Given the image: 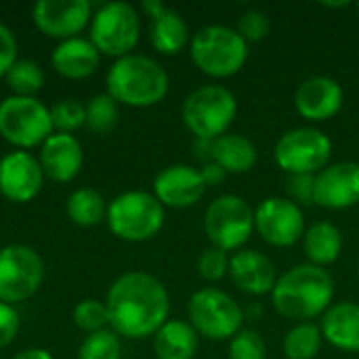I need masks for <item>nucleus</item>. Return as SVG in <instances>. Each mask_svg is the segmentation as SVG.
<instances>
[{
  "mask_svg": "<svg viewBox=\"0 0 359 359\" xmlns=\"http://www.w3.org/2000/svg\"><path fill=\"white\" fill-rule=\"evenodd\" d=\"M322 345H324V337L320 324L301 322L286 332L282 349L286 359H316L322 351Z\"/></svg>",
  "mask_w": 359,
  "mask_h": 359,
  "instance_id": "nucleus-28",
  "label": "nucleus"
},
{
  "mask_svg": "<svg viewBox=\"0 0 359 359\" xmlns=\"http://www.w3.org/2000/svg\"><path fill=\"white\" fill-rule=\"evenodd\" d=\"M38 162L48 181L65 185L82 172L84 147L76 135L53 133L38 147Z\"/></svg>",
  "mask_w": 359,
  "mask_h": 359,
  "instance_id": "nucleus-19",
  "label": "nucleus"
},
{
  "mask_svg": "<svg viewBox=\"0 0 359 359\" xmlns=\"http://www.w3.org/2000/svg\"><path fill=\"white\" fill-rule=\"evenodd\" d=\"M229 359H265L267 358V345L261 332L252 328H242L227 347Z\"/></svg>",
  "mask_w": 359,
  "mask_h": 359,
  "instance_id": "nucleus-34",
  "label": "nucleus"
},
{
  "mask_svg": "<svg viewBox=\"0 0 359 359\" xmlns=\"http://www.w3.org/2000/svg\"><path fill=\"white\" fill-rule=\"evenodd\" d=\"M65 215L76 227H97L105 221L107 202L93 187H78L65 200Z\"/></svg>",
  "mask_w": 359,
  "mask_h": 359,
  "instance_id": "nucleus-27",
  "label": "nucleus"
},
{
  "mask_svg": "<svg viewBox=\"0 0 359 359\" xmlns=\"http://www.w3.org/2000/svg\"><path fill=\"white\" fill-rule=\"evenodd\" d=\"M238 34L250 44V42H261L267 38V34L271 32V19L259 11V8H250L246 13L240 15L238 23H236Z\"/></svg>",
  "mask_w": 359,
  "mask_h": 359,
  "instance_id": "nucleus-36",
  "label": "nucleus"
},
{
  "mask_svg": "<svg viewBox=\"0 0 359 359\" xmlns=\"http://www.w3.org/2000/svg\"><path fill=\"white\" fill-rule=\"evenodd\" d=\"M151 341L158 359H194L200 345V337L187 320H168Z\"/></svg>",
  "mask_w": 359,
  "mask_h": 359,
  "instance_id": "nucleus-24",
  "label": "nucleus"
},
{
  "mask_svg": "<svg viewBox=\"0 0 359 359\" xmlns=\"http://www.w3.org/2000/svg\"><path fill=\"white\" fill-rule=\"evenodd\" d=\"M170 78L160 61L147 55L130 53L114 59L105 74V93L118 105L145 109L154 107L168 95Z\"/></svg>",
  "mask_w": 359,
  "mask_h": 359,
  "instance_id": "nucleus-3",
  "label": "nucleus"
},
{
  "mask_svg": "<svg viewBox=\"0 0 359 359\" xmlns=\"http://www.w3.org/2000/svg\"><path fill=\"white\" fill-rule=\"evenodd\" d=\"M316 194V175H288L286 181V198L294 204H313Z\"/></svg>",
  "mask_w": 359,
  "mask_h": 359,
  "instance_id": "nucleus-37",
  "label": "nucleus"
},
{
  "mask_svg": "<svg viewBox=\"0 0 359 359\" xmlns=\"http://www.w3.org/2000/svg\"><path fill=\"white\" fill-rule=\"evenodd\" d=\"M330 158L332 141L316 126L286 130L273 149V160L286 175H318L330 164Z\"/></svg>",
  "mask_w": 359,
  "mask_h": 359,
  "instance_id": "nucleus-11",
  "label": "nucleus"
},
{
  "mask_svg": "<svg viewBox=\"0 0 359 359\" xmlns=\"http://www.w3.org/2000/svg\"><path fill=\"white\" fill-rule=\"evenodd\" d=\"M141 38L139 11L128 2H103L95 6L88 23V40L101 57L120 59L135 50Z\"/></svg>",
  "mask_w": 359,
  "mask_h": 359,
  "instance_id": "nucleus-7",
  "label": "nucleus"
},
{
  "mask_svg": "<svg viewBox=\"0 0 359 359\" xmlns=\"http://www.w3.org/2000/svg\"><path fill=\"white\" fill-rule=\"evenodd\" d=\"M200 175H202V179H204V183H206V187H217L219 183H223L225 181V177H227V172L219 166V164H215V162H206V164H202L200 166Z\"/></svg>",
  "mask_w": 359,
  "mask_h": 359,
  "instance_id": "nucleus-40",
  "label": "nucleus"
},
{
  "mask_svg": "<svg viewBox=\"0 0 359 359\" xmlns=\"http://www.w3.org/2000/svg\"><path fill=\"white\" fill-rule=\"evenodd\" d=\"M0 359H2V358H0Z\"/></svg>",
  "mask_w": 359,
  "mask_h": 359,
  "instance_id": "nucleus-47",
  "label": "nucleus"
},
{
  "mask_svg": "<svg viewBox=\"0 0 359 359\" xmlns=\"http://www.w3.org/2000/svg\"><path fill=\"white\" fill-rule=\"evenodd\" d=\"M13 359H55L50 351L42 349V347H27V349H21L19 353H15Z\"/></svg>",
  "mask_w": 359,
  "mask_h": 359,
  "instance_id": "nucleus-42",
  "label": "nucleus"
},
{
  "mask_svg": "<svg viewBox=\"0 0 359 359\" xmlns=\"http://www.w3.org/2000/svg\"><path fill=\"white\" fill-rule=\"evenodd\" d=\"M320 330L328 345L345 353H359V303L339 301L320 318Z\"/></svg>",
  "mask_w": 359,
  "mask_h": 359,
  "instance_id": "nucleus-22",
  "label": "nucleus"
},
{
  "mask_svg": "<svg viewBox=\"0 0 359 359\" xmlns=\"http://www.w3.org/2000/svg\"><path fill=\"white\" fill-rule=\"evenodd\" d=\"M194 149H196V158H198L202 164L212 162V141L196 139V141H194Z\"/></svg>",
  "mask_w": 359,
  "mask_h": 359,
  "instance_id": "nucleus-41",
  "label": "nucleus"
},
{
  "mask_svg": "<svg viewBox=\"0 0 359 359\" xmlns=\"http://www.w3.org/2000/svg\"><path fill=\"white\" fill-rule=\"evenodd\" d=\"M11 95L36 97L44 86V69L32 59H17L15 65L4 76Z\"/></svg>",
  "mask_w": 359,
  "mask_h": 359,
  "instance_id": "nucleus-30",
  "label": "nucleus"
},
{
  "mask_svg": "<svg viewBox=\"0 0 359 359\" xmlns=\"http://www.w3.org/2000/svg\"><path fill=\"white\" fill-rule=\"evenodd\" d=\"M191 34L185 17L175 8H164L158 17L149 19V44L160 55H177L189 46Z\"/></svg>",
  "mask_w": 359,
  "mask_h": 359,
  "instance_id": "nucleus-25",
  "label": "nucleus"
},
{
  "mask_svg": "<svg viewBox=\"0 0 359 359\" xmlns=\"http://www.w3.org/2000/svg\"><path fill=\"white\" fill-rule=\"evenodd\" d=\"M229 278L238 290L250 297H263L271 294L278 282V271L267 255L252 248H242L229 257Z\"/></svg>",
  "mask_w": 359,
  "mask_h": 359,
  "instance_id": "nucleus-20",
  "label": "nucleus"
},
{
  "mask_svg": "<svg viewBox=\"0 0 359 359\" xmlns=\"http://www.w3.org/2000/svg\"><path fill=\"white\" fill-rule=\"evenodd\" d=\"M238 116L236 95L221 84H204L191 90L181 105V120L194 139L215 141L229 133Z\"/></svg>",
  "mask_w": 359,
  "mask_h": 359,
  "instance_id": "nucleus-6",
  "label": "nucleus"
},
{
  "mask_svg": "<svg viewBox=\"0 0 359 359\" xmlns=\"http://www.w3.org/2000/svg\"><path fill=\"white\" fill-rule=\"evenodd\" d=\"M301 242H303V252L307 257V263L316 267L326 269L343 252V233L330 221H318L309 225Z\"/></svg>",
  "mask_w": 359,
  "mask_h": 359,
  "instance_id": "nucleus-26",
  "label": "nucleus"
},
{
  "mask_svg": "<svg viewBox=\"0 0 359 359\" xmlns=\"http://www.w3.org/2000/svg\"><path fill=\"white\" fill-rule=\"evenodd\" d=\"M44 282L42 257L25 244L0 248V303L21 305L29 301Z\"/></svg>",
  "mask_w": 359,
  "mask_h": 359,
  "instance_id": "nucleus-12",
  "label": "nucleus"
},
{
  "mask_svg": "<svg viewBox=\"0 0 359 359\" xmlns=\"http://www.w3.org/2000/svg\"><path fill=\"white\" fill-rule=\"evenodd\" d=\"M355 8H358V13H359V2H358V4H355Z\"/></svg>",
  "mask_w": 359,
  "mask_h": 359,
  "instance_id": "nucleus-45",
  "label": "nucleus"
},
{
  "mask_svg": "<svg viewBox=\"0 0 359 359\" xmlns=\"http://www.w3.org/2000/svg\"><path fill=\"white\" fill-rule=\"evenodd\" d=\"M212 162L227 175H244L257 166L259 149L246 135L225 133L212 141Z\"/></svg>",
  "mask_w": 359,
  "mask_h": 359,
  "instance_id": "nucleus-23",
  "label": "nucleus"
},
{
  "mask_svg": "<svg viewBox=\"0 0 359 359\" xmlns=\"http://www.w3.org/2000/svg\"><path fill=\"white\" fill-rule=\"evenodd\" d=\"M50 122H53V130L55 133H67V135H76L80 128H84L86 124V111H84V103H80L74 97H65L55 101L50 107Z\"/></svg>",
  "mask_w": 359,
  "mask_h": 359,
  "instance_id": "nucleus-32",
  "label": "nucleus"
},
{
  "mask_svg": "<svg viewBox=\"0 0 359 359\" xmlns=\"http://www.w3.org/2000/svg\"><path fill=\"white\" fill-rule=\"evenodd\" d=\"M76 359H122V339L111 328L86 334Z\"/></svg>",
  "mask_w": 359,
  "mask_h": 359,
  "instance_id": "nucleus-31",
  "label": "nucleus"
},
{
  "mask_svg": "<svg viewBox=\"0 0 359 359\" xmlns=\"http://www.w3.org/2000/svg\"><path fill=\"white\" fill-rule=\"evenodd\" d=\"M198 273L204 282H221L229 276V252L208 246L198 257Z\"/></svg>",
  "mask_w": 359,
  "mask_h": 359,
  "instance_id": "nucleus-35",
  "label": "nucleus"
},
{
  "mask_svg": "<svg viewBox=\"0 0 359 359\" xmlns=\"http://www.w3.org/2000/svg\"><path fill=\"white\" fill-rule=\"evenodd\" d=\"M109 328L128 341L154 337L170 320V297L166 286L147 271L118 276L105 294Z\"/></svg>",
  "mask_w": 359,
  "mask_h": 359,
  "instance_id": "nucleus-1",
  "label": "nucleus"
},
{
  "mask_svg": "<svg viewBox=\"0 0 359 359\" xmlns=\"http://www.w3.org/2000/svg\"><path fill=\"white\" fill-rule=\"evenodd\" d=\"M95 4L88 0H40L32 6V21L40 34L53 40H69L88 29Z\"/></svg>",
  "mask_w": 359,
  "mask_h": 359,
  "instance_id": "nucleus-14",
  "label": "nucleus"
},
{
  "mask_svg": "<svg viewBox=\"0 0 359 359\" xmlns=\"http://www.w3.org/2000/svg\"><path fill=\"white\" fill-rule=\"evenodd\" d=\"M50 65L65 80H86L99 69L101 53L88 38L76 36L57 42L50 55Z\"/></svg>",
  "mask_w": 359,
  "mask_h": 359,
  "instance_id": "nucleus-21",
  "label": "nucleus"
},
{
  "mask_svg": "<svg viewBox=\"0 0 359 359\" xmlns=\"http://www.w3.org/2000/svg\"><path fill=\"white\" fill-rule=\"evenodd\" d=\"M19 59V46L13 29L0 21V78L6 76V72L15 65Z\"/></svg>",
  "mask_w": 359,
  "mask_h": 359,
  "instance_id": "nucleus-38",
  "label": "nucleus"
},
{
  "mask_svg": "<svg viewBox=\"0 0 359 359\" xmlns=\"http://www.w3.org/2000/svg\"><path fill=\"white\" fill-rule=\"evenodd\" d=\"M84 111H86L84 128L90 130L93 135H99V137L109 135L118 126V122H120V105L107 93L93 95L84 103Z\"/></svg>",
  "mask_w": 359,
  "mask_h": 359,
  "instance_id": "nucleus-29",
  "label": "nucleus"
},
{
  "mask_svg": "<svg viewBox=\"0 0 359 359\" xmlns=\"http://www.w3.org/2000/svg\"><path fill=\"white\" fill-rule=\"evenodd\" d=\"M164 8H166V4L160 2V0H143V4H141V11H143L149 19L158 17Z\"/></svg>",
  "mask_w": 359,
  "mask_h": 359,
  "instance_id": "nucleus-43",
  "label": "nucleus"
},
{
  "mask_svg": "<svg viewBox=\"0 0 359 359\" xmlns=\"http://www.w3.org/2000/svg\"><path fill=\"white\" fill-rule=\"evenodd\" d=\"M358 280H359V263H358Z\"/></svg>",
  "mask_w": 359,
  "mask_h": 359,
  "instance_id": "nucleus-46",
  "label": "nucleus"
},
{
  "mask_svg": "<svg viewBox=\"0 0 359 359\" xmlns=\"http://www.w3.org/2000/svg\"><path fill=\"white\" fill-rule=\"evenodd\" d=\"M313 204L328 210H347L359 204V162L328 164L316 175Z\"/></svg>",
  "mask_w": 359,
  "mask_h": 359,
  "instance_id": "nucleus-16",
  "label": "nucleus"
},
{
  "mask_svg": "<svg viewBox=\"0 0 359 359\" xmlns=\"http://www.w3.org/2000/svg\"><path fill=\"white\" fill-rule=\"evenodd\" d=\"M248 42L236 27L212 23L200 27L189 40L194 65L210 78H231L248 61Z\"/></svg>",
  "mask_w": 359,
  "mask_h": 359,
  "instance_id": "nucleus-5",
  "label": "nucleus"
},
{
  "mask_svg": "<svg viewBox=\"0 0 359 359\" xmlns=\"http://www.w3.org/2000/svg\"><path fill=\"white\" fill-rule=\"evenodd\" d=\"M53 133L50 109L38 97L8 95L0 101V137L13 149L32 151Z\"/></svg>",
  "mask_w": 359,
  "mask_h": 359,
  "instance_id": "nucleus-9",
  "label": "nucleus"
},
{
  "mask_svg": "<svg viewBox=\"0 0 359 359\" xmlns=\"http://www.w3.org/2000/svg\"><path fill=\"white\" fill-rule=\"evenodd\" d=\"M345 103L343 86L330 76H309L294 90V107L307 122L332 120Z\"/></svg>",
  "mask_w": 359,
  "mask_h": 359,
  "instance_id": "nucleus-18",
  "label": "nucleus"
},
{
  "mask_svg": "<svg viewBox=\"0 0 359 359\" xmlns=\"http://www.w3.org/2000/svg\"><path fill=\"white\" fill-rule=\"evenodd\" d=\"M324 6H330V8H343V6H349V2H347V0H343V2H324Z\"/></svg>",
  "mask_w": 359,
  "mask_h": 359,
  "instance_id": "nucleus-44",
  "label": "nucleus"
},
{
  "mask_svg": "<svg viewBox=\"0 0 359 359\" xmlns=\"http://www.w3.org/2000/svg\"><path fill=\"white\" fill-rule=\"evenodd\" d=\"M19 326H21V320H19L17 307L0 303V349L8 347L17 339Z\"/></svg>",
  "mask_w": 359,
  "mask_h": 359,
  "instance_id": "nucleus-39",
  "label": "nucleus"
},
{
  "mask_svg": "<svg viewBox=\"0 0 359 359\" xmlns=\"http://www.w3.org/2000/svg\"><path fill=\"white\" fill-rule=\"evenodd\" d=\"M334 301V280L324 267L301 263L282 276L271 290L276 311L297 324L322 318Z\"/></svg>",
  "mask_w": 359,
  "mask_h": 359,
  "instance_id": "nucleus-2",
  "label": "nucleus"
},
{
  "mask_svg": "<svg viewBox=\"0 0 359 359\" xmlns=\"http://www.w3.org/2000/svg\"><path fill=\"white\" fill-rule=\"evenodd\" d=\"M46 177L32 151L13 149L0 158V196L13 204H27L38 198Z\"/></svg>",
  "mask_w": 359,
  "mask_h": 359,
  "instance_id": "nucleus-15",
  "label": "nucleus"
},
{
  "mask_svg": "<svg viewBox=\"0 0 359 359\" xmlns=\"http://www.w3.org/2000/svg\"><path fill=\"white\" fill-rule=\"evenodd\" d=\"M206 183L200 175V168L189 164H170L162 168L156 179L151 194L164 208H191L198 204L206 194Z\"/></svg>",
  "mask_w": 359,
  "mask_h": 359,
  "instance_id": "nucleus-17",
  "label": "nucleus"
},
{
  "mask_svg": "<svg viewBox=\"0 0 359 359\" xmlns=\"http://www.w3.org/2000/svg\"><path fill=\"white\" fill-rule=\"evenodd\" d=\"M164 221L166 208L158 202V198L151 191L128 189L107 202V229L122 242H149L162 231Z\"/></svg>",
  "mask_w": 359,
  "mask_h": 359,
  "instance_id": "nucleus-4",
  "label": "nucleus"
},
{
  "mask_svg": "<svg viewBox=\"0 0 359 359\" xmlns=\"http://www.w3.org/2000/svg\"><path fill=\"white\" fill-rule=\"evenodd\" d=\"M72 320H74V326L84 334H93V332L109 328L107 305L105 301H99V299H84L76 303L72 311Z\"/></svg>",
  "mask_w": 359,
  "mask_h": 359,
  "instance_id": "nucleus-33",
  "label": "nucleus"
},
{
  "mask_svg": "<svg viewBox=\"0 0 359 359\" xmlns=\"http://www.w3.org/2000/svg\"><path fill=\"white\" fill-rule=\"evenodd\" d=\"M187 322L208 341H231L244 326L240 303L221 288L206 286L196 290L187 301Z\"/></svg>",
  "mask_w": 359,
  "mask_h": 359,
  "instance_id": "nucleus-8",
  "label": "nucleus"
},
{
  "mask_svg": "<svg viewBox=\"0 0 359 359\" xmlns=\"http://www.w3.org/2000/svg\"><path fill=\"white\" fill-rule=\"evenodd\" d=\"M204 233L210 246L225 252L242 250L255 233V210L242 196L225 194L215 198L204 212Z\"/></svg>",
  "mask_w": 359,
  "mask_h": 359,
  "instance_id": "nucleus-10",
  "label": "nucleus"
},
{
  "mask_svg": "<svg viewBox=\"0 0 359 359\" xmlns=\"http://www.w3.org/2000/svg\"><path fill=\"white\" fill-rule=\"evenodd\" d=\"M305 215L286 196L265 198L255 208V231L276 248H290L305 236Z\"/></svg>",
  "mask_w": 359,
  "mask_h": 359,
  "instance_id": "nucleus-13",
  "label": "nucleus"
}]
</instances>
